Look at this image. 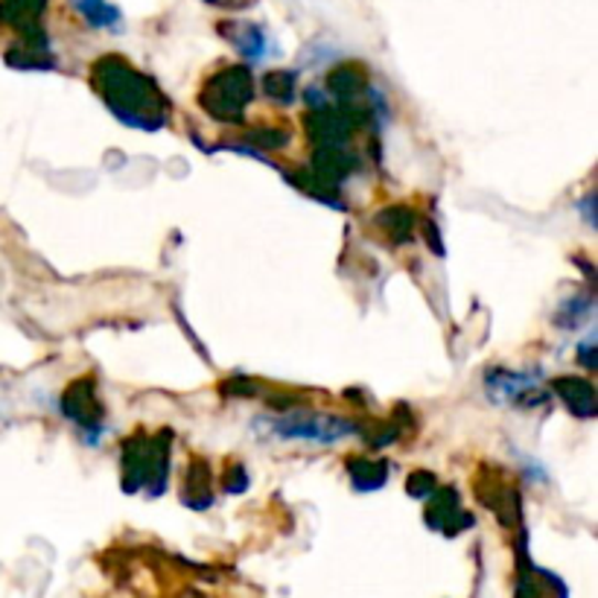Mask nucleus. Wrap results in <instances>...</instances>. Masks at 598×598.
Returning <instances> with one entry per match:
<instances>
[{"mask_svg":"<svg viewBox=\"0 0 598 598\" xmlns=\"http://www.w3.org/2000/svg\"><path fill=\"white\" fill-rule=\"evenodd\" d=\"M274 435H283L286 441H322V444H333V441L345 438L354 433V424L339 421L330 415H295V417H281L272 424Z\"/></svg>","mask_w":598,"mask_h":598,"instance_id":"obj_1","label":"nucleus"}]
</instances>
